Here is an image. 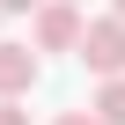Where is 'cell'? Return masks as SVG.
I'll use <instances>...</instances> for the list:
<instances>
[{
    "instance_id": "obj_1",
    "label": "cell",
    "mask_w": 125,
    "mask_h": 125,
    "mask_svg": "<svg viewBox=\"0 0 125 125\" xmlns=\"http://www.w3.org/2000/svg\"><path fill=\"white\" fill-rule=\"evenodd\" d=\"M81 37H88V22H81L74 0H44L37 8V52H81Z\"/></svg>"
},
{
    "instance_id": "obj_7",
    "label": "cell",
    "mask_w": 125,
    "mask_h": 125,
    "mask_svg": "<svg viewBox=\"0 0 125 125\" xmlns=\"http://www.w3.org/2000/svg\"><path fill=\"white\" fill-rule=\"evenodd\" d=\"M30 8H44V0H0V15H30Z\"/></svg>"
},
{
    "instance_id": "obj_4",
    "label": "cell",
    "mask_w": 125,
    "mask_h": 125,
    "mask_svg": "<svg viewBox=\"0 0 125 125\" xmlns=\"http://www.w3.org/2000/svg\"><path fill=\"white\" fill-rule=\"evenodd\" d=\"M96 125H125V81H103L96 88Z\"/></svg>"
},
{
    "instance_id": "obj_2",
    "label": "cell",
    "mask_w": 125,
    "mask_h": 125,
    "mask_svg": "<svg viewBox=\"0 0 125 125\" xmlns=\"http://www.w3.org/2000/svg\"><path fill=\"white\" fill-rule=\"evenodd\" d=\"M81 59H88L103 81H125V22H118V15L88 22V37H81Z\"/></svg>"
},
{
    "instance_id": "obj_3",
    "label": "cell",
    "mask_w": 125,
    "mask_h": 125,
    "mask_svg": "<svg viewBox=\"0 0 125 125\" xmlns=\"http://www.w3.org/2000/svg\"><path fill=\"white\" fill-rule=\"evenodd\" d=\"M37 88V52L30 44H0V103H15Z\"/></svg>"
},
{
    "instance_id": "obj_6",
    "label": "cell",
    "mask_w": 125,
    "mask_h": 125,
    "mask_svg": "<svg viewBox=\"0 0 125 125\" xmlns=\"http://www.w3.org/2000/svg\"><path fill=\"white\" fill-rule=\"evenodd\" d=\"M52 125H96V110H59Z\"/></svg>"
},
{
    "instance_id": "obj_8",
    "label": "cell",
    "mask_w": 125,
    "mask_h": 125,
    "mask_svg": "<svg viewBox=\"0 0 125 125\" xmlns=\"http://www.w3.org/2000/svg\"><path fill=\"white\" fill-rule=\"evenodd\" d=\"M110 15H118V22H125V0H110Z\"/></svg>"
},
{
    "instance_id": "obj_5",
    "label": "cell",
    "mask_w": 125,
    "mask_h": 125,
    "mask_svg": "<svg viewBox=\"0 0 125 125\" xmlns=\"http://www.w3.org/2000/svg\"><path fill=\"white\" fill-rule=\"evenodd\" d=\"M0 125H30V110L22 103H0Z\"/></svg>"
}]
</instances>
